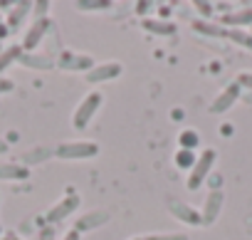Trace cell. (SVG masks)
Here are the masks:
<instances>
[{"instance_id":"30bf717a","label":"cell","mask_w":252,"mask_h":240,"mask_svg":"<svg viewBox=\"0 0 252 240\" xmlns=\"http://www.w3.org/2000/svg\"><path fill=\"white\" fill-rule=\"evenodd\" d=\"M47 30H50V20H47V18H37V20L28 28V33H25V37H23V50H35V47L40 45V40L45 37Z\"/></svg>"},{"instance_id":"277c9868","label":"cell","mask_w":252,"mask_h":240,"mask_svg":"<svg viewBox=\"0 0 252 240\" xmlns=\"http://www.w3.org/2000/svg\"><path fill=\"white\" fill-rule=\"evenodd\" d=\"M79 206H82V198H79V196H74V193H69V196H67V198H62L60 203H55V206L47 210V215H45V218L55 225V223H60V220L69 218Z\"/></svg>"},{"instance_id":"52a82bcc","label":"cell","mask_w":252,"mask_h":240,"mask_svg":"<svg viewBox=\"0 0 252 240\" xmlns=\"http://www.w3.org/2000/svg\"><path fill=\"white\" fill-rule=\"evenodd\" d=\"M222 201H225V196H222V191L220 188H213L210 193H208V198H205V203H203V210H200V215H203V223H215L218 220V215H220V208H222Z\"/></svg>"},{"instance_id":"603a6c76","label":"cell","mask_w":252,"mask_h":240,"mask_svg":"<svg viewBox=\"0 0 252 240\" xmlns=\"http://www.w3.org/2000/svg\"><path fill=\"white\" fill-rule=\"evenodd\" d=\"M235 82H237L240 87H247V89L252 92V72H240Z\"/></svg>"},{"instance_id":"8fae6325","label":"cell","mask_w":252,"mask_h":240,"mask_svg":"<svg viewBox=\"0 0 252 240\" xmlns=\"http://www.w3.org/2000/svg\"><path fill=\"white\" fill-rule=\"evenodd\" d=\"M171 215L178 218V220H183V223H188V225H200L203 223L200 210H195L193 206L181 203V201H171Z\"/></svg>"},{"instance_id":"44dd1931","label":"cell","mask_w":252,"mask_h":240,"mask_svg":"<svg viewBox=\"0 0 252 240\" xmlns=\"http://www.w3.org/2000/svg\"><path fill=\"white\" fill-rule=\"evenodd\" d=\"M23 62L25 65H37V67H52V60L50 57H30V55H23Z\"/></svg>"},{"instance_id":"8992f818","label":"cell","mask_w":252,"mask_h":240,"mask_svg":"<svg viewBox=\"0 0 252 240\" xmlns=\"http://www.w3.org/2000/svg\"><path fill=\"white\" fill-rule=\"evenodd\" d=\"M240 84L237 82H232V84H227L213 102H210V114H222V111H227L235 102H237V97H240Z\"/></svg>"},{"instance_id":"d6a6232c","label":"cell","mask_w":252,"mask_h":240,"mask_svg":"<svg viewBox=\"0 0 252 240\" xmlns=\"http://www.w3.org/2000/svg\"><path fill=\"white\" fill-rule=\"evenodd\" d=\"M131 240H144V238H131Z\"/></svg>"},{"instance_id":"ffe728a7","label":"cell","mask_w":252,"mask_h":240,"mask_svg":"<svg viewBox=\"0 0 252 240\" xmlns=\"http://www.w3.org/2000/svg\"><path fill=\"white\" fill-rule=\"evenodd\" d=\"M195 159H198V156H195V151H186V149H181V151L176 154V164H178L181 169H188V171L193 169Z\"/></svg>"},{"instance_id":"ba28073f","label":"cell","mask_w":252,"mask_h":240,"mask_svg":"<svg viewBox=\"0 0 252 240\" xmlns=\"http://www.w3.org/2000/svg\"><path fill=\"white\" fill-rule=\"evenodd\" d=\"M60 69H67V72H89L94 67V60L89 55H77V52H64L62 60L57 62Z\"/></svg>"},{"instance_id":"f1b7e54d","label":"cell","mask_w":252,"mask_h":240,"mask_svg":"<svg viewBox=\"0 0 252 240\" xmlns=\"http://www.w3.org/2000/svg\"><path fill=\"white\" fill-rule=\"evenodd\" d=\"M62 240H79V230H67Z\"/></svg>"},{"instance_id":"484cf974","label":"cell","mask_w":252,"mask_h":240,"mask_svg":"<svg viewBox=\"0 0 252 240\" xmlns=\"http://www.w3.org/2000/svg\"><path fill=\"white\" fill-rule=\"evenodd\" d=\"M79 10H99V8H109V3H104V0H99V3H77Z\"/></svg>"},{"instance_id":"d6986e66","label":"cell","mask_w":252,"mask_h":240,"mask_svg":"<svg viewBox=\"0 0 252 240\" xmlns=\"http://www.w3.org/2000/svg\"><path fill=\"white\" fill-rule=\"evenodd\" d=\"M0 178H28V169H23V166H13V164L0 166Z\"/></svg>"},{"instance_id":"e0dca14e","label":"cell","mask_w":252,"mask_h":240,"mask_svg":"<svg viewBox=\"0 0 252 240\" xmlns=\"http://www.w3.org/2000/svg\"><path fill=\"white\" fill-rule=\"evenodd\" d=\"M227 40H232L235 45H242L247 50H252V33H242V30H227L225 35Z\"/></svg>"},{"instance_id":"d4e9b609","label":"cell","mask_w":252,"mask_h":240,"mask_svg":"<svg viewBox=\"0 0 252 240\" xmlns=\"http://www.w3.org/2000/svg\"><path fill=\"white\" fill-rule=\"evenodd\" d=\"M15 89V82L10 77H3L0 74V94H5V92H13Z\"/></svg>"},{"instance_id":"83f0119b","label":"cell","mask_w":252,"mask_h":240,"mask_svg":"<svg viewBox=\"0 0 252 240\" xmlns=\"http://www.w3.org/2000/svg\"><path fill=\"white\" fill-rule=\"evenodd\" d=\"M47 8H50L47 0H42V3H37V5H35V10H37V15H40V18H45V10H47Z\"/></svg>"},{"instance_id":"9a60e30c","label":"cell","mask_w":252,"mask_h":240,"mask_svg":"<svg viewBox=\"0 0 252 240\" xmlns=\"http://www.w3.org/2000/svg\"><path fill=\"white\" fill-rule=\"evenodd\" d=\"M23 45H10V47H5L3 52H0V72H5L13 62H18V60H23Z\"/></svg>"},{"instance_id":"4fadbf2b","label":"cell","mask_w":252,"mask_h":240,"mask_svg":"<svg viewBox=\"0 0 252 240\" xmlns=\"http://www.w3.org/2000/svg\"><path fill=\"white\" fill-rule=\"evenodd\" d=\"M141 25H144V30H149V33H154V35H163V37H168V35H173V33H176V23H171V20H154V18H144V20H141Z\"/></svg>"},{"instance_id":"3957f363","label":"cell","mask_w":252,"mask_h":240,"mask_svg":"<svg viewBox=\"0 0 252 240\" xmlns=\"http://www.w3.org/2000/svg\"><path fill=\"white\" fill-rule=\"evenodd\" d=\"M60 159L74 161V159H92L99 154V144L96 141H62L55 151Z\"/></svg>"},{"instance_id":"f546056e","label":"cell","mask_w":252,"mask_h":240,"mask_svg":"<svg viewBox=\"0 0 252 240\" xmlns=\"http://www.w3.org/2000/svg\"><path fill=\"white\" fill-rule=\"evenodd\" d=\"M8 35H10L8 25H3V23H0V37H8Z\"/></svg>"},{"instance_id":"4316f807","label":"cell","mask_w":252,"mask_h":240,"mask_svg":"<svg viewBox=\"0 0 252 240\" xmlns=\"http://www.w3.org/2000/svg\"><path fill=\"white\" fill-rule=\"evenodd\" d=\"M195 10H203V15H208V18H210L213 5H210V3H195Z\"/></svg>"},{"instance_id":"9c48e42d","label":"cell","mask_w":252,"mask_h":240,"mask_svg":"<svg viewBox=\"0 0 252 240\" xmlns=\"http://www.w3.org/2000/svg\"><path fill=\"white\" fill-rule=\"evenodd\" d=\"M222 28L227 30H242V28H252V8H240L232 13H225L220 18Z\"/></svg>"},{"instance_id":"cb8c5ba5","label":"cell","mask_w":252,"mask_h":240,"mask_svg":"<svg viewBox=\"0 0 252 240\" xmlns=\"http://www.w3.org/2000/svg\"><path fill=\"white\" fill-rule=\"evenodd\" d=\"M40 240H57V230H55V225H45V228L40 230Z\"/></svg>"},{"instance_id":"d590c367","label":"cell","mask_w":252,"mask_h":240,"mask_svg":"<svg viewBox=\"0 0 252 240\" xmlns=\"http://www.w3.org/2000/svg\"><path fill=\"white\" fill-rule=\"evenodd\" d=\"M250 30H252V28H250Z\"/></svg>"},{"instance_id":"ac0fdd59","label":"cell","mask_w":252,"mask_h":240,"mask_svg":"<svg viewBox=\"0 0 252 240\" xmlns=\"http://www.w3.org/2000/svg\"><path fill=\"white\" fill-rule=\"evenodd\" d=\"M198 141H200V137H198V132H193V129H186V132L181 134V139H178L181 149H186V151H193V149L198 146Z\"/></svg>"},{"instance_id":"5b68a950","label":"cell","mask_w":252,"mask_h":240,"mask_svg":"<svg viewBox=\"0 0 252 240\" xmlns=\"http://www.w3.org/2000/svg\"><path fill=\"white\" fill-rule=\"evenodd\" d=\"M121 72H124L121 62H104V65H94V67L84 74V79H87L89 84H99V82H106V79H116Z\"/></svg>"},{"instance_id":"836d02e7","label":"cell","mask_w":252,"mask_h":240,"mask_svg":"<svg viewBox=\"0 0 252 240\" xmlns=\"http://www.w3.org/2000/svg\"><path fill=\"white\" fill-rule=\"evenodd\" d=\"M13 240H20V238H13Z\"/></svg>"},{"instance_id":"1f68e13d","label":"cell","mask_w":252,"mask_h":240,"mask_svg":"<svg viewBox=\"0 0 252 240\" xmlns=\"http://www.w3.org/2000/svg\"><path fill=\"white\" fill-rule=\"evenodd\" d=\"M0 240H13V235H3V238H0Z\"/></svg>"},{"instance_id":"4dcf8cb0","label":"cell","mask_w":252,"mask_h":240,"mask_svg":"<svg viewBox=\"0 0 252 240\" xmlns=\"http://www.w3.org/2000/svg\"><path fill=\"white\" fill-rule=\"evenodd\" d=\"M3 151H8V146H5V141H0V154Z\"/></svg>"},{"instance_id":"7a4b0ae2","label":"cell","mask_w":252,"mask_h":240,"mask_svg":"<svg viewBox=\"0 0 252 240\" xmlns=\"http://www.w3.org/2000/svg\"><path fill=\"white\" fill-rule=\"evenodd\" d=\"M104 104V94L101 92H92V94H87L79 104H77V109H74V114H72V127L74 129H87L89 127V122L94 119V114L99 111V106Z\"/></svg>"},{"instance_id":"5bb4252c","label":"cell","mask_w":252,"mask_h":240,"mask_svg":"<svg viewBox=\"0 0 252 240\" xmlns=\"http://www.w3.org/2000/svg\"><path fill=\"white\" fill-rule=\"evenodd\" d=\"M193 30L200 33V35H208V37H225L227 35V28L215 25V23H208V20H195L193 23Z\"/></svg>"},{"instance_id":"7402d4cb","label":"cell","mask_w":252,"mask_h":240,"mask_svg":"<svg viewBox=\"0 0 252 240\" xmlns=\"http://www.w3.org/2000/svg\"><path fill=\"white\" fill-rule=\"evenodd\" d=\"M144 240H188V235H178V233H173V235H168V233H158V235H149V238H144Z\"/></svg>"},{"instance_id":"e575fe53","label":"cell","mask_w":252,"mask_h":240,"mask_svg":"<svg viewBox=\"0 0 252 240\" xmlns=\"http://www.w3.org/2000/svg\"><path fill=\"white\" fill-rule=\"evenodd\" d=\"M0 230H3V225H0Z\"/></svg>"},{"instance_id":"6da1fadb","label":"cell","mask_w":252,"mask_h":240,"mask_svg":"<svg viewBox=\"0 0 252 240\" xmlns=\"http://www.w3.org/2000/svg\"><path fill=\"white\" fill-rule=\"evenodd\" d=\"M215 161H218V151H215V149H205V151H200V156L195 159L193 169L188 171V181H186V186H188L190 191H198V188L205 183V178L210 176Z\"/></svg>"},{"instance_id":"2e32d148","label":"cell","mask_w":252,"mask_h":240,"mask_svg":"<svg viewBox=\"0 0 252 240\" xmlns=\"http://www.w3.org/2000/svg\"><path fill=\"white\" fill-rule=\"evenodd\" d=\"M32 5L30 3H20V5H15L10 13H8V30L10 33H15L18 28H20V23L28 18V10H30Z\"/></svg>"},{"instance_id":"7c38bea8","label":"cell","mask_w":252,"mask_h":240,"mask_svg":"<svg viewBox=\"0 0 252 240\" xmlns=\"http://www.w3.org/2000/svg\"><path fill=\"white\" fill-rule=\"evenodd\" d=\"M106 220H109V213H106V210H92V213L79 215L74 230H79V233H84V230H94L96 225H104Z\"/></svg>"}]
</instances>
